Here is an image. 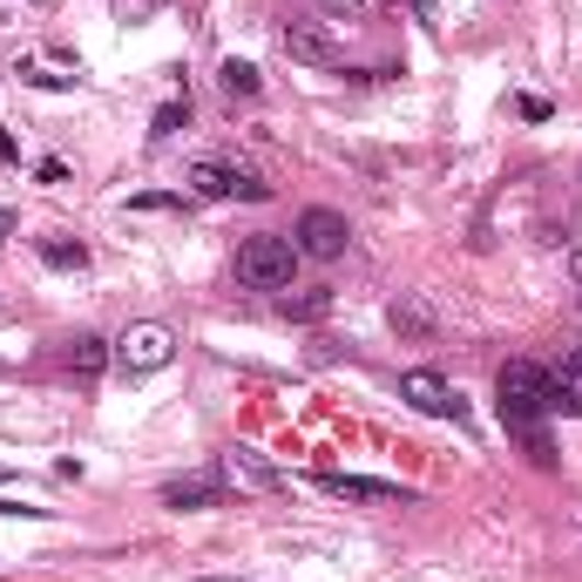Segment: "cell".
I'll return each instance as SVG.
<instances>
[{"mask_svg":"<svg viewBox=\"0 0 582 582\" xmlns=\"http://www.w3.org/2000/svg\"><path fill=\"white\" fill-rule=\"evenodd\" d=\"M494 400H501V426L509 434H522L535 447V460L549 468V441H541V420L556 413V386H549V366H535V360H509L494 373Z\"/></svg>","mask_w":582,"mask_h":582,"instance_id":"cell-1","label":"cell"},{"mask_svg":"<svg viewBox=\"0 0 582 582\" xmlns=\"http://www.w3.org/2000/svg\"><path fill=\"white\" fill-rule=\"evenodd\" d=\"M285 55H292V61H305V68H345L339 34H332L326 21H305V14H292V21H285Z\"/></svg>","mask_w":582,"mask_h":582,"instance_id":"cell-7","label":"cell"},{"mask_svg":"<svg viewBox=\"0 0 582 582\" xmlns=\"http://www.w3.org/2000/svg\"><path fill=\"white\" fill-rule=\"evenodd\" d=\"M21 157V142H14V129H0V163H14Z\"/></svg>","mask_w":582,"mask_h":582,"instance_id":"cell-21","label":"cell"},{"mask_svg":"<svg viewBox=\"0 0 582 582\" xmlns=\"http://www.w3.org/2000/svg\"><path fill=\"white\" fill-rule=\"evenodd\" d=\"M0 481H8V475H0Z\"/></svg>","mask_w":582,"mask_h":582,"instance_id":"cell-27","label":"cell"},{"mask_svg":"<svg viewBox=\"0 0 582 582\" xmlns=\"http://www.w3.org/2000/svg\"><path fill=\"white\" fill-rule=\"evenodd\" d=\"M0 515H34V522H42L48 509H27V501H0Z\"/></svg>","mask_w":582,"mask_h":582,"instance_id":"cell-22","label":"cell"},{"mask_svg":"<svg viewBox=\"0 0 582 582\" xmlns=\"http://www.w3.org/2000/svg\"><path fill=\"white\" fill-rule=\"evenodd\" d=\"M176 129H190V95L183 102H163L157 115H149V136H157V142H170Z\"/></svg>","mask_w":582,"mask_h":582,"instance_id":"cell-16","label":"cell"},{"mask_svg":"<svg viewBox=\"0 0 582 582\" xmlns=\"http://www.w3.org/2000/svg\"><path fill=\"white\" fill-rule=\"evenodd\" d=\"M217 82H224V95H230V102H258V89H264V75H258L251 61H238V55H230V61L217 68Z\"/></svg>","mask_w":582,"mask_h":582,"instance_id":"cell-14","label":"cell"},{"mask_svg":"<svg viewBox=\"0 0 582 582\" xmlns=\"http://www.w3.org/2000/svg\"><path fill=\"white\" fill-rule=\"evenodd\" d=\"M332 8H345V14H353V8H366V0H332Z\"/></svg>","mask_w":582,"mask_h":582,"instance_id":"cell-26","label":"cell"},{"mask_svg":"<svg viewBox=\"0 0 582 582\" xmlns=\"http://www.w3.org/2000/svg\"><path fill=\"white\" fill-rule=\"evenodd\" d=\"M292 244H298V258L332 264V258H345V244H353V224L319 204V210H305V217H298V238H292Z\"/></svg>","mask_w":582,"mask_h":582,"instance_id":"cell-6","label":"cell"},{"mask_svg":"<svg viewBox=\"0 0 582 582\" xmlns=\"http://www.w3.org/2000/svg\"><path fill=\"white\" fill-rule=\"evenodd\" d=\"M170 360H176V332H170V326H157V319H142V326H129L123 339H115V373H123V379L163 373Z\"/></svg>","mask_w":582,"mask_h":582,"instance_id":"cell-3","label":"cell"},{"mask_svg":"<svg viewBox=\"0 0 582 582\" xmlns=\"http://www.w3.org/2000/svg\"><path fill=\"white\" fill-rule=\"evenodd\" d=\"M393 332L426 339V332H434V312H426V305H413V298H400V305H393Z\"/></svg>","mask_w":582,"mask_h":582,"instance_id":"cell-17","label":"cell"},{"mask_svg":"<svg viewBox=\"0 0 582 582\" xmlns=\"http://www.w3.org/2000/svg\"><path fill=\"white\" fill-rule=\"evenodd\" d=\"M21 82H34V89H75L68 75H48V68H21Z\"/></svg>","mask_w":582,"mask_h":582,"instance_id":"cell-19","label":"cell"},{"mask_svg":"<svg viewBox=\"0 0 582 582\" xmlns=\"http://www.w3.org/2000/svg\"><path fill=\"white\" fill-rule=\"evenodd\" d=\"M197 582H251V575H197Z\"/></svg>","mask_w":582,"mask_h":582,"instance_id":"cell-25","label":"cell"},{"mask_svg":"<svg viewBox=\"0 0 582 582\" xmlns=\"http://www.w3.org/2000/svg\"><path fill=\"white\" fill-rule=\"evenodd\" d=\"M224 494H230V481L210 468V475H176V481H163V509H176V515H204V509H224Z\"/></svg>","mask_w":582,"mask_h":582,"instance_id":"cell-10","label":"cell"},{"mask_svg":"<svg viewBox=\"0 0 582 582\" xmlns=\"http://www.w3.org/2000/svg\"><path fill=\"white\" fill-rule=\"evenodd\" d=\"M109 366H115V345L109 339H95V332H75L68 339V373L75 379H102Z\"/></svg>","mask_w":582,"mask_h":582,"instance_id":"cell-11","label":"cell"},{"mask_svg":"<svg viewBox=\"0 0 582 582\" xmlns=\"http://www.w3.org/2000/svg\"><path fill=\"white\" fill-rule=\"evenodd\" d=\"M34 176H42V183H68V163L61 157H42V163H34Z\"/></svg>","mask_w":582,"mask_h":582,"instance_id":"cell-20","label":"cell"},{"mask_svg":"<svg viewBox=\"0 0 582 582\" xmlns=\"http://www.w3.org/2000/svg\"><path fill=\"white\" fill-rule=\"evenodd\" d=\"M407 14H413L426 34H441V0H407Z\"/></svg>","mask_w":582,"mask_h":582,"instance_id":"cell-18","label":"cell"},{"mask_svg":"<svg viewBox=\"0 0 582 582\" xmlns=\"http://www.w3.org/2000/svg\"><path fill=\"white\" fill-rule=\"evenodd\" d=\"M569 278H575V285H582V251H569Z\"/></svg>","mask_w":582,"mask_h":582,"instance_id":"cell-24","label":"cell"},{"mask_svg":"<svg viewBox=\"0 0 582 582\" xmlns=\"http://www.w3.org/2000/svg\"><path fill=\"white\" fill-rule=\"evenodd\" d=\"M217 475H224L230 488H251V494H292V475H285V468H271V460L251 454V447L217 454Z\"/></svg>","mask_w":582,"mask_h":582,"instance_id":"cell-8","label":"cell"},{"mask_svg":"<svg viewBox=\"0 0 582 582\" xmlns=\"http://www.w3.org/2000/svg\"><path fill=\"white\" fill-rule=\"evenodd\" d=\"M400 400H407L413 413H434V420H460V413H468V400H460L441 373H426V366L400 373Z\"/></svg>","mask_w":582,"mask_h":582,"instance_id":"cell-9","label":"cell"},{"mask_svg":"<svg viewBox=\"0 0 582 582\" xmlns=\"http://www.w3.org/2000/svg\"><path fill=\"white\" fill-rule=\"evenodd\" d=\"M14 238V210H0V244H8Z\"/></svg>","mask_w":582,"mask_h":582,"instance_id":"cell-23","label":"cell"},{"mask_svg":"<svg viewBox=\"0 0 582 582\" xmlns=\"http://www.w3.org/2000/svg\"><path fill=\"white\" fill-rule=\"evenodd\" d=\"M190 190H197V197H244V204L271 197V183L244 163H190Z\"/></svg>","mask_w":582,"mask_h":582,"instance_id":"cell-4","label":"cell"},{"mask_svg":"<svg viewBox=\"0 0 582 582\" xmlns=\"http://www.w3.org/2000/svg\"><path fill=\"white\" fill-rule=\"evenodd\" d=\"M549 386H556V413L582 420V345H569V353H562V366L549 373Z\"/></svg>","mask_w":582,"mask_h":582,"instance_id":"cell-12","label":"cell"},{"mask_svg":"<svg viewBox=\"0 0 582 582\" xmlns=\"http://www.w3.org/2000/svg\"><path fill=\"white\" fill-rule=\"evenodd\" d=\"M319 488L326 494H339V501H360V509H413V488H400V481H373V475H339V468H326L319 475Z\"/></svg>","mask_w":582,"mask_h":582,"instance_id":"cell-5","label":"cell"},{"mask_svg":"<svg viewBox=\"0 0 582 582\" xmlns=\"http://www.w3.org/2000/svg\"><path fill=\"white\" fill-rule=\"evenodd\" d=\"M34 251H42V264H55V271H82L89 264V244L82 238H42Z\"/></svg>","mask_w":582,"mask_h":582,"instance_id":"cell-15","label":"cell"},{"mask_svg":"<svg viewBox=\"0 0 582 582\" xmlns=\"http://www.w3.org/2000/svg\"><path fill=\"white\" fill-rule=\"evenodd\" d=\"M278 312H285L292 326H319V319L332 312V292H326V285H312V292H278Z\"/></svg>","mask_w":582,"mask_h":582,"instance_id":"cell-13","label":"cell"},{"mask_svg":"<svg viewBox=\"0 0 582 582\" xmlns=\"http://www.w3.org/2000/svg\"><path fill=\"white\" fill-rule=\"evenodd\" d=\"M292 264H298V244L258 230V238L238 244V285H251V292H285L292 285Z\"/></svg>","mask_w":582,"mask_h":582,"instance_id":"cell-2","label":"cell"}]
</instances>
